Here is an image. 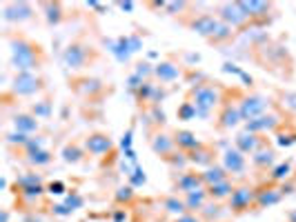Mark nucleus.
I'll list each match as a JSON object with an SVG mask.
<instances>
[{"label": "nucleus", "mask_w": 296, "mask_h": 222, "mask_svg": "<svg viewBox=\"0 0 296 222\" xmlns=\"http://www.w3.org/2000/svg\"><path fill=\"white\" fill-rule=\"evenodd\" d=\"M11 65L16 67L20 73L36 69L40 65V47L27 43V40L11 43Z\"/></svg>", "instance_id": "1"}, {"label": "nucleus", "mask_w": 296, "mask_h": 222, "mask_svg": "<svg viewBox=\"0 0 296 222\" xmlns=\"http://www.w3.org/2000/svg\"><path fill=\"white\" fill-rule=\"evenodd\" d=\"M192 98H194V107L198 109V113L205 116L207 111L218 105L220 93L216 87H212V85H200V87H194L192 89Z\"/></svg>", "instance_id": "2"}, {"label": "nucleus", "mask_w": 296, "mask_h": 222, "mask_svg": "<svg viewBox=\"0 0 296 222\" xmlns=\"http://www.w3.org/2000/svg\"><path fill=\"white\" fill-rule=\"evenodd\" d=\"M40 87H43V80L31 71L18 73V76L13 78V91L20 93V96H31V93L40 91Z\"/></svg>", "instance_id": "3"}, {"label": "nucleus", "mask_w": 296, "mask_h": 222, "mask_svg": "<svg viewBox=\"0 0 296 222\" xmlns=\"http://www.w3.org/2000/svg\"><path fill=\"white\" fill-rule=\"evenodd\" d=\"M218 13H220V18L225 20V25H232V27H240V25H245L247 20H250V16L240 9V5L238 3H225V5H220L218 7Z\"/></svg>", "instance_id": "4"}, {"label": "nucleus", "mask_w": 296, "mask_h": 222, "mask_svg": "<svg viewBox=\"0 0 296 222\" xmlns=\"http://www.w3.org/2000/svg\"><path fill=\"white\" fill-rule=\"evenodd\" d=\"M267 100L263 96H250L245 98L243 103H240V116H243V120H254V118H261V113H263L267 109Z\"/></svg>", "instance_id": "5"}, {"label": "nucleus", "mask_w": 296, "mask_h": 222, "mask_svg": "<svg viewBox=\"0 0 296 222\" xmlns=\"http://www.w3.org/2000/svg\"><path fill=\"white\" fill-rule=\"evenodd\" d=\"M223 169L227 173H243L245 171V167H247V160H245V153L243 151H238L236 147H230L225 153H223Z\"/></svg>", "instance_id": "6"}, {"label": "nucleus", "mask_w": 296, "mask_h": 222, "mask_svg": "<svg viewBox=\"0 0 296 222\" xmlns=\"http://www.w3.org/2000/svg\"><path fill=\"white\" fill-rule=\"evenodd\" d=\"M252 203H256V191L250 187H238L230 196V207L234 211H245Z\"/></svg>", "instance_id": "7"}, {"label": "nucleus", "mask_w": 296, "mask_h": 222, "mask_svg": "<svg viewBox=\"0 0 296 222\" xmlns=\"http://www.w3.org/2000/svg\"><path fill=\"white\" fill-rule=\"evenodd\" d=\"M220 23L214 16H210V13H203V16L194 18L190 23V29H194L196 33H200V36H207V38H214V33L218 31Z\"/></svg>", "instance_id": "8"}, {"label": "nucleus", "mask_w": 296, "mask_h": 222, "mask_svg": "<svg viewBox=\"0 0 296 222\" xmlns=\"http://www.w3.org/2000/svg\"><path fill=\"white\" fill-rule=\"evenodd\" d=\"M87 58H89V51H87V47H80V45H69L63 53V60L67 67H71V69H80Z\"/></svg>", "instance_id": "9"}, {"label": "nucleus", "mask_w": 296, "mask_h": 222, "mask_svg": "<svg viewBox=\"0 0 296 222\" xmlns=\"http://www.w3.org/2000/svg\"><path fill=\"white\" fill-rule=\"evenodd\" d=\"M176 187H178V191L185 193V196H187V193H194V191H200L205 187L203 173H183V176L178 178Z\"/></svg>", "instance_id": "10"}, {"label": "nucleus", "mask_w": 296, "mask_h": 222, "mask_svg": "<svg viewBox=\"0 0 296 222\" xmlns=\"http://www.w3.org/2000/svg\"><path fill=\"white\" fill-rule=\"evenodd\" d=\"M87 151L94 153V156H103V153H107L112 149V140L105 136V133H94V136L87 138Z\"/></svg>", "instance_id": "11"}, {"label": "nucleus", "mask_w": 296, "mask_h": 222, "mask_svg": "<svg viewBox=\"0 0 296 222\" xmlns=\"http://www.w3.org/2000/svg\"><path fill=\"white\" fill-rule=\"evenodd\" d=\"M31 18V5L29 3H11L5 7V20H27Z\"/></svg>", "instance_id": "12"}, {"label": "nucleus", "mask_w": 296, "mask_h": 222, "mask_svg": "<svg viewBox=\"0 0 296 222\" xmlns=\"http://www.w3.org/2000/svg\"><path fill=\"white\" fill-rule=\"evenodd\" d=\"M279 125V118L276 116H261V118H254V120H247L245 129L250 133H256V131H270Z\"/></svg>", "instance_id": "13"}, {"label": "nucleus", "mask_w": 296, "mask_h": 222, "mask_svg": "<svg viewBox=\"0 0 296 222\" xmlns=\"http://www.w3.org/2000/svg\"><path fill=\"white\" fill-rule=\"evenodd\" d=\"M174 138L170 136H165V133H158L156 138H154V143H152V149L158 153V156H163V158H172L174 156Z\"/></svg>", "instance_id": "14"}, {"label": "nucleus", "mask_w": 296, "mask_h": 222, "mask_svg": "<svg viewBox=\"0 0 296 222\" xmlns=\"http://www.w3.org/2000/svg\"><path fill=\"white\" fill-rule=\"evenodd\" d=\"M154 73H156V78H160L163 83H172V80H176L180 76V69L174 63H158L154 67Z\"/></svg>", "instance_id": "15"}, {"label": "nucleus", "mask_w": 296, "mask_h": 222, "mask_svg": "<svg viewBox=\"0 0 296 222\" xmlns=\"http://www.w3.org/2000/svg\"><path fill=\"white\" fill-rule=\"evenodd\" d=\"M236 149L243 151L245 156H247V153H254V151L258 149V138H256V133H250V131L240 133V136L236 138Z\"/></svg>", "instance_id": "16"}, {"label": "nucleus", "mask_w": 296, "mask_h": 222, "mask_svg": "<svg viewBox=\"0 0 296 222\" xmlns=\"http://www.w3.org/2000/svg\"><path fill=\"white\" fill-rule=\"evenodd\" d=\"M174 143H176V147H180V149H185V151H194V149L200 147L198 138L194 136L192 131H178L176 136H174Z\"/></svg>", "instance_id": "17"}, {"label": "nucleus", "mask_w": 296, "mask_h": 222, "mask_svg": "<svg viewBox=\"0 0 296 222\" xmlns=\"http://www.w3.org/2000/svg\"><path fill=\"white\" fill-rule=\"evenodd\" d=\"M227 176H230V173H227L223 167H210V169H205V173H203V183H205V187H214L218 183L230 180Z\"/></svg>", "instance_id": "18"}, {"label": "nucleus", "mask_w": 296, "mask_h": 222, "mask_svg": "<svg viewBox=\"0 0 296 222\" xmlns=\"http://www.w3.org/2000/svg\"><path fill=\"white\" fill-rule=\"evenodd\" d=\"M283 193L281 189H263V191H256V207H272L281 203Z\"/></svg>", "instance_id": "19"}, {"label": "nucleus", "mask_w": 296, "mask_h": 222, "mask_svg": "<svg viewBox=\"0 0 296 222\" xmlns=\"http://www.w3.org/2000/svg\"><path fill=\"white\" fill-rule=\"evenodd\" d=\"M207 189H200V191H194V193H187L185 198V207L190 211H198V209H205V203H207Z\"/></svg>", "instance_id": "20"}, {"label": "nucleus", "mask_w": 296, "mask_h": 222, "mask_svg": "<svg viewBox=\"0 0 296 222\" xmlns=\"http://www.w3.org/2000/svg\"><path fill=\"white\" fill-rule=\"evenodd\" d=\"M234 193V185L230 180H225V183H218L214 187H207V196L212 200H223V198H230Z\"/></svg>", "instance_id": "21"}, {"label": "nucleus", "mask_w": 296, "mask_h": 222, "mask_svg": "<svg viewBox=\"0 0 296 222\" xmlns=\"http://www.w3.org/2000/svg\"><path fill=\"white\" fill-rule=\"evenodd\" d=\"M13 127H16L20 133H25V136H27V133L38 129V120L33 116H27V113H20V116L13 118Z\"/></svg>", "instance_id": "22"}, {"label": "nucleus", "mask_w": 296, "mask_h": 222, "mask_svg": "<svg viewBox=\"0 0 296 222\" xmlns=\"http://www.w3.org/2000/svg\"><path fill=\"white\" fill-rule=\"evenodd\" d=\"M240 9H243L250 18H261V16H267V11L272 9L270 3H238Z\"/></svg>", "instance_id": "23"}, {"label": "nucleus", "mask_w": 296, "mask_h": 222, "mask_svg": "<svg viewBox=\"0 0 296 222\" xmlns=\"http://www.w3.org/2000/svg\"><path fill=\"white\" fill-rule=\"evenodd\" d=\"M252 165L256 169H267L274 165V151L272 149H258L252 153Z\"/></svg>", "instance_id": "24"}, {"label": "nucleus", "mask_w": 296, "mask_h": 222, "mask_svg": "<svg viewBox=\"0 0 296 222\" xmlns=\"http://www.w3.org/2000/svg\"><path fill=\"white\" fill-rule=\"evenodd\" d=\"M187 160H190V163H194V165H203V167H207V169H210L212 167V153L207 151V149H194V151H190V156H187Z\"/></svg>", "instance_id": "25"}, {"label": "nucleus", "mask_w": 296, "mask_h": 222, "mask_svg": "<svg viewBox=\"0 0 296 222\" xmlns=\"http://www.w3.org/2000/svg\"><path fill=\"white\" fill-rule=\"evenodd\" d=\"M238 120H243V116H240V109L238 107H227V109L223 111V116H220V125L227 127V129H232V127L238 125Z\"/></svg>", "instance_id": "26"}, {"label": "nucleus", "mask_w": 296, "mask_h": 222, "mask_svg": "<svg viewBox=\"0 0 296 222\" xmlns=\"http://www.w3.org/2000/svg\"><path fill=\"white\" fill-rule=\"evenodd\" d=\"M163 207L170 213H174V216H185L187 207H185V200H178V196H170L163 200Z\"/></svg>", "instance_id": "27"}, {"label": "nucleus", "mask_w": 296, "mask_h": 222, "mask_svg": "<svg viewBox=\"0 0 296 222\" xmlns=\"http://www.w3.org/2000/svg\"><path fill=\"white\" fill-rule=\"evenodd\" d=\"M27 160H29L31 165H49L51 163V153L49 151H45V149H38V151H31V153H27Z\"/></svg>", "instance_id": "28"}, {"label": "nucleus", "mask_w": 296, "mask_h": 222, "mask_svg": "<svg viewBox=\"0 0 296 222\" xmlns=\"http://www.w3.org/2000/svg\"><path fill=\"white\" fill-rule=\"evenodd\" d=\"M80 158H83V151H80L76 145H67L65 149H63V160H65V163H73V165H76Z\"/></svg>", "instance_id": "29"}, {"label": "nucleus", "mask_w": 296, "mask_h": 222, "mask_svg": "<svg viewBox=\"0 0 296 222\" xmlns=\"http://www.w3.org/2000/svg\"><path fill=\"white\" fill-rule=\"evenodd\" d=\"M49 113H51V103H49V100H40V103L33 105V116L47 118Z\"/></svg>", "instance_id": "30"}, {"label": "nucleus", "mask_w": 296, "mask_h": 222, "mask_svg": "<svg viewBox=\"0 0 296 222\" xmlns=\"http://www.w3.org/2000/svg\"><path fill=\"white\" fill-rule=\"evenodd\" d=\"M198 113V109L194 107V103H185L183 107L178 109V120H192L194 116Z\"/></svg>", "instance_id": "31"}, {"label": "nucleus", "mask_w": 296, "mask_h": 222, "mask_svg": "<svg viewBox=\"0 0 296 222\" xmlns=\"http://www.w3.org/2000/svg\"><path fill=\"white\" fill-rule=\"evenodd\" d=\"M40 183H43V180H40V176H36V173H29V176L18 178L20 189H25V187H36V185H40Z\"/></svg>", "instance_id": "32"}, {"label": "nucleus", "mask_w": 296, "mask_h": 222, "mask_svg": "<svg viewBox=\"0 0 296 222\" xmlns=\"http://www.w3.org/2000/svg\"><path fill=\"white\" fill-rule=\"evenodd\" d=\"M225 38H232V27L230 25H223L220 23V27H218V31L214 33V43H220V40H225Z\"/></svg>", "instance_id": "33"}, {"label": "nucleus", "mask_w": 296, "mask_h": 222, "mask_svg": "<svg viewBox=\"0 0 296 222\" xmlns=\"http://www.w3.org/2000/svg\"><path fill=\"white\" fill-rule=\"evenodd\" d=\"M45 9L49 11L47 13V20H49V25H56L58 20H60V5H45Z\"/></svg>", "instance_id": "34"}, {"label": "nucleus", "mask_w": 296, "mask_h": 222, "mask_svg": "<svg viewBox=\"0 0 296 222\" xmlns=\"http://www.w3.org/2000/svg\"><path fill=\"white\" fill-rule=\"evenodd\" d=\"M287 173H290V163H283V165L274 167L272 178H274V180H283V178H287Z\"/></svg>", "instance_id": "35"}, {"label": "nucleus", "mask_w": 296, "mask_h": 222, "mask_svg": "<svg viewBox=\"0 0 296 222\" xmlns=\"http://www.w3.org/2000/svg\"><path fill=\"white\" fill-rule=\"evenodd\" d=\"M130 178H132V185H134V187L145 185V180H147V176H145L143 169H134V173H130Z\"/></svg>", "instance_id": "36"}, {"label": "nucleus", "mask_w": 296, "mask_h": 222, "mask_svg": "<svg viewBox=\"0 0 296 222\" xmlns=\"http://www.w3.org/2000/svg\"><path fill=\"white\" fill-rule=\"evenodd\" d=\"M132 196H134V189H132V187H120L118 193H116L118 203H123V200H125V203H130Z\"/></svg>", "instance_id": "37"}, {"label": "nucleus", "mask_w": 296, "mask_h": 222, "mask_svg": "<svg viewBox=\"0 0 296 222\" xmlns=\"http://www.w3.org/2000/svg\"><path fill=\"white\" fill-rule=\"evenodd\" d=\"M150 73H154V69H152V65H150V63H140V65L136 67V76L145 78V76H150Z\"/></svg>", "instance_id": "38"}, {"label": "nucleus", "mask_w": 296, "mask_h": 222, "mask_svg": "<svg viewBox=\"0 0 296 222\" xmlns=\"http://www.w3.org/2000/svg\"><path fill=\"white\" fill-rule=\"evenodd\" d=\"M67 207H69V209L71 211H76L78 209V207L80 205H83V198H80V196H76V193H73V196H69V198H67V203H65Z\"/></svg>", "instance_id": "39"}, {"label": "nucleus", "mask_w": 296, "mask_h": 222, "mask_svg": "<svg viewBox=\"0 0 296 222\" xmlns=\"http://www.w3.org/2000/svg\"><path fill=\"white\" fill-rule=\"evenodd\" d=\"M23 193H25V196H29V198H36V196H40V193H43V185H36V187H25Z\"/></svg>", "instance_id": "40"}, {"label": "nucleus", "mask_w": 296, "mask_h": 222, "mask_svg": "<svg viewBox=\"0 0 296 222\" xmlns=\"http://www.w3.org/2000/svg\"><path fill=\"white\" fill-rule=\"evenodd\" d=\"M130 49H132V53L140 51V49H143V40H140L138 36H130Z\"/></svg>", "instance_id": "41"}, {"label": "nucleus", "mask_w": 296, "mask_h": 222, "mask_svg": "<svg viewBox=\"0 0 296 222\" xmlns=\"http://www.w3.org/2000/svg\"><path fill=\"white\" fill-rule=\"evenodd\" d=\"M120 147H123L125 151H130V149H132V131H127L125 136H123V140H120Z\"/></svg>", "instance_id": "42"}, {"label": "nucleus", "mask_w": 296, "mask_h": 222, "mask_svg": "<svg viewBox=\"0 0 296 222\" xmlns=\"http://www.w3.org/2000/svg\"><path fill=\"white\" fill-rule=\"evenodd\" d=\"M49 191L56 193V196H60V193H65V185L63 183H51L49 185Z\"/></svg>", "instance_id": "43"}, {"label": "nucleus", "mask_w": 296, "mask_h": 222, "mask_svg": "<svg viewBox=\"0 0 296 222\" xmlns=\"http://www.w3.org/2000/svg\"><path fill=\"white\" fill-rule=\"evenodd\" d=\"M296 143V136H281L279 138V145L281 147H290V145H294Z\"/></svg>", "instance_id": "44"}, {"label": "nucleus", "mask_w": 296, "mask_h": 222, "mask_svg": "<svg viewBox=\"0 0 296 222\" xmlns=\"http://www.w3.org/2000/svg\"><path fill=\"white\" fill-rule=\"evenodd\" d=\"M223 71H227V73H230V71H232V73H236V76H240V73H243V71H240V69H238V67H236V65H230V63H225V67H223Z\"/></svg>", "instance_id": "45"}, {"label": "nucleus", "mask_w": 296, "mask_h": 222, "mask_svg": "<svg viewBox=\"0 0 296 222\" xmlns=\"http://www.w3.org/2000/svg\"><path fill=\"white\" fill-rule=\"evenodd\" d=\"M176 222H200L196 216H192V213H185V216H178Z\"/></svg>", "instance_id": "46"}, {"label": "nucleus", "mask_w": 296, "mask_h": 222, "mask_svg": "<svg viewBox=\"0 0 296 222\" xmlns=\"http://www.w3.org/2000/svg\"><path fill=\"white\" fill-rule=\"evenodd\" d=\"M120 9H127V11H132V9H134V5H132V3H120Z\"/></svg>", "instance_id": "47"}, {"label": "nucleus", "mask_w": 296, "mask_h": 222, "mask_svg": "<svg viewBox=\"0 0 296 222\" xmlns=\"http://www.w3.org/2000/svg\"><path fill=\"white\" fill-rule=\"evenodd\" d=\"M290 220H292V222H296V213H292V218H290Z\"/></svg>", "instance_id": "48"}]
</instances>
